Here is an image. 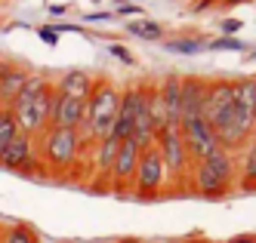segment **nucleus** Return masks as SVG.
<instances>
[{"mask_svg": "<svg viewBox=\"0 0 256 243\" xmlns=\"http://www.w3.org/2000/svg\"><path fill=\"white\" fill-rule=\"evenodd\" d=\"M213 133H216L219 145L232 154H238L256 136V77L253 74L234 77L232 105L222 111V117L213 123Z\"/></svg>", "mask_w": 256, "mask_h": 243, "instance_id": "nucleus-1", "label": "nucleus"}, {"mask_svg": "<svg viewBox=\"0 0 256 243\" xmlns=\"http://www.w3.org/2000/svg\"><path fill=\"white\" fill-rule=\"evenodd\" d=\"M34 142H38V157L44 166V176L65 179L74 170H80V166H86V176H90V148L93 145L84 142L80 129L46 126Z\"/></svg>", "mask_w": 256, "mask_h": 243, "instance_id": "nucleus-2", "label": "nucleus"}, {"mask_svg": "<svg viewBox=\"0 0 256 243\" xmlns=\"http://www.w3.org/2000/svg\"><path fill=\"white\" fill-rule=\"evenodd\" d=\"M52 99H56L52 80L44 77V74H34V77L28 80V86L10 105L19 133H25L31 139H38L44 133V129L50 126V117H52Z\"/></svg>", "mask_w": 256, "mask_h": 243, "instance_id": "nucleus-3", "label": "nucleus"}, {"mask_svg": "<svg viewBox=\"0 0 256 243\" xmlns=\"http://www.w3.org/2000/svg\"><path fill=\"white\" fill-rule=\"evenodd\" d=\"M238 188V154L219 148L216 154L198 160L192 166L188 191L204 200H222Z\"/></svg>", "mask_w": 256, "mask_h": 243, "instance_id": "nucleus-4", "label": "nucleus"}, {"mask_svg": "<svg viewBox=\"0 0 256 243\" xmlns=\"http://www.w3.org/2000/svg\"><path fill=\"white\" fill-rule=\"evenodd\" d=\"M118 108H120V86L108 77H96L93 92L86 99L84 123H80V136L86 145H96L99 139L112 136L114 120H118Z\"/></svg>", "mask_w": 256, "mask_h": 243, "instance_id": "nucleus-5", "label": "nucleus"}, {"mask_svg": "<svg viewBox=\"0 0 256 243\" xmlns=\"http://www.w3.org/2000/svg\"><path fill=\"white\" fill-rule=\"evenodd\" d=\"M154 148L160 151V160L167 166V176H170V188L173 191H188V179H192V154L186 148V139H182V129L167 123L154 136Z\"/></svg>", "mask_w": 256, "mask_h": 243, "instance_id": "nucleus-6", "label": "nucleus"}, {"mask_svg": "<svg viewBox=\"0 0 256 243\" xmlns=\"http://www.w3.org/2000/svg\"><path fill=\"white\" fill-rule=\"evenodd\" d=\"M167 188H170V176H167V166H164V160H160V151L154 145L142 148L130 197H136L142 203H152V200H160L164 194H167Z\"/></svg>", "mask_w": 256, "mask_h": 243, "instance_id": "nucleus-7", "label": "nucleus"}, {"mask_svg": "<svg viewBox=\"0 0 256 243\" xmlns=\"http://www.w3.org/2000/svg\"><path fill=\"white\" fill-rule=\"evenodd\" d=\"M0 166L16 176H31V179H40L44 176V166H40V157H38V142L25 133H16L4 151H0Z\"/></svg>", "mask_w": 256, "mask_h": 243, "instance_id": "nucleus-8", "label": "nucleus"}, {"mask_svg": "<svg viewBox=\"0 0 256 243\" xmlns=\"http://www.w3.org/2000/svg\"><path fill=\"white\" fill-rule=\"evenodd\" d=\"M142 148L133 139H124L118 148V157L112 163V176H108V191L118 197H130L133 191V179H136V166H139Z\"/></svg>", "mask_w": 256, "mask_h": 243, "instance_id": "nucleus-9", "label": "nucleus"}, {"mask_svg": "<svg viewBox=\"0 0 256 243\" xmlns=\"http://www.w3.org/2000/svg\"><path fill=\"white\" fill-rule=\"evenodd\" d=\"M179 129H182V139H186V148H188V154H192L194 163L210 157V154H216L219 148H222L219 139H216V133H213V126L204 117H186L179 123Z\"/></svg>", "mask_w": 256, "mask_h": 243, "instance_id": "nucleus-10", "label": "nucleus"}, {"mask_svg": "<svg viewBox=\"0 0 256 243\" xmlns=\"http://www.w3.org/2000/svg\"><path fill=\"white\" fill-rule=\"evenodd\" d=\"M34 77V71L25 62H16V59H0V105L10 108L12 99L28 86V80Z\"/></svg>", "mask_w": 256, "mask_h": 243, "instance_id": "nucleus-11", "label": "nucleus"}, {"mask_svg": "<svg viewBox=\"0 0 256 243\" xmlns=\"http://www.w3.org/2000/svg\"><path fill=\"white\" fill-rule=\"evenodd\" d=\"M52 89H56V86H52ZM84 114H86V99H78V96H62V92H56V99H52V117H50V126L80 129Z\"/></svg>", "mask_w": 256, "mask_h": 243, "instance_id": "nucleus-12", "label": "nucleus"}, {"mask_svg": "<svg viewBox=\"0 0 256 243\" xmlns=\"http://www.w3.org/2000/svg\"><path fill=\"white\" fill-rule=\"evenodd\" d=\"M207 83H210V77L182 74V120H186V117H204ZM182 120H179V123H182Z\"/></svg>", "mask_w": 256, "mask_h": 243, "instance_id": "nucleus-13", "label": "nucleus"}, {"mask_svg": "<svg viewBox=\"0 0 256 243\" xmlns=\"http://www.w3.org/2000/svg\"><path fill=\"white\" fill-rule=\"evenodd\" d=\"M158 96L164 102V111H167V123L179 126V120H182V74L160 77L158 80Z\"/></svg>", "mask_w": 256, "mask_h": 243, "instance_id": "nucleus-14", "label": "nucleus"}, {"mask_svg": "<svg viewBox=\"0 0 256 243\" xmlns=\"http://www.w3.org/2000/svg\"><path fill=\"white\" fill-rule=\"evenodd\" d=\"M93 83H96V77H90L86 71H65L62 77L52 80L56 92H62V96H78V99H90Z\"/></svg>", "mask_w": 256, "mask_h": 243, "instance_id": "nucleus-15", "label": "nucleus"}, {"mask_svg": "<svg viewBox=\"0 0 256 243\" xmlns=\"http://www.w3.org/2000/svg\"><path fill=\"white\" fill-rule=\"evenodd\" d=\"M238 163V191H256V136L241 148Z\"/></svg>", "mask_w": 256, "mask_h": 243, "instance_id": "nucleus-16", "label": "nucleus"}, {"mask_svg": "<svg viewBox=\"0 0 256 243\" xmlns=\"http://www.w3.org/2000/svg\"><path fill=\"white\" fill-rule=\"evenodd\" d=\"M0 243H40V234L28 222H10L0 231Z\"/></svg>", "mask_w": 256, "mask_h": 243, "instance_id": "nucleus-17", "label": "nucleus"}, {"mask_svg": "<svg viewBox=\"0 0 256 243\" xmlns=\"http://www.w3.org/2000/svg\"><path fill=\"white\" fill-rule=\"evenodd\" d=\"M126 31H130L133 37H142V40H160V37H164V28H160L158 22H152V18L130 22V25H126Z\"/></svg>", "mask_w": 256, "mask_h": 243, "instance_id": "nucleus-18", "label": "nucleus"}, {"mask_svg": "<svg viewBox=\"0 0 256 243\" xmlns=\"http://www.w3.org/2000/svg\"><path fill=\"white\" fill-rule=\"evenodd\" d=\"M19 133V126H16V117L10 108H0V151H4V145Z\"/></svg>", "mask_w": 256, "mask_h": 243, "instance_id": "nucleus-19", "label": "nucleus"}, {"mask_svg": "<svg viewBox=\"0 0 256 243\" xmlns=\"http://www.w3.org/2000/svg\"><path fill=\"white\" fill-rule=\"evenodd\" d=\"M226 243H256V234H234V237H228Z\"/></svg>", "mask_w": 256, "mask_h": 243, "instance_id": "nucleus-20", "label": "nucleus"}, {"mask_svg": "<svg viewBox=\"0 0 256 243\" xmlns=\"http://www.w3.org/2000/svg\"><path fill=\"white\" fill-rule=\"evenodd\" d=\"M182 243H216V240H210V237H188V240H182Z\"/></svg>", "mask_w": 256, "mask_h": 243, "instance_id": "nucleus-21", "label": "nucleus"}, {"mask_svg": "<svg viewBox=\"0 0 256 243\" xmlns=\"http://www.w3.org/2000/svg\"><path fill=\"white\" fill-rule=\"evenodd\" d=\"M114 243H142L139 237H120V240H114Z\"/></svg>", "mask_w": 256, "mask_h": 243, "instance_id": "nucleus-22", "label": "nucleus"}, {"mask_svg": "<svg viewBox=\"0 0 256 243\" xmlns=\"http://www.w3.org/2000/svg\"><path fill=\"white\" fill-rule=\"evenodd\" d=\"M238 3H244V0H222V6H238Z\"/></svg>", "mask_w": 256, "mask_h": 243, "instance_id": "nucleus-23", "label": "nucleus"}, {"mask_svg": "<svg viewBox=\"0 0 256 243\" xmlns=\"http://www.w3.org/2000/svg\"><path fill=\"white\" fill-rule=\"evenodd\" d=\"M62 243H71V240H62Z\"/></svg>", "mask_w": 256, "mask_h": 243, "instance_id": "nucleus-24", "label": "nucleus"}, {"mask_svg": "<svg viewBox=\"0 0 256 243\" xmlns=\"http://www.w3.org/2000/svg\"><path fill=\"white\" fill-rule=\"evenodd\" d=\"M0 108H4V105H0Z\"/></svg>", "mask_w": 256, "mask_h": 243, "instance_id": "nucleus-25", "label": "nucleus"}]
</instances>
